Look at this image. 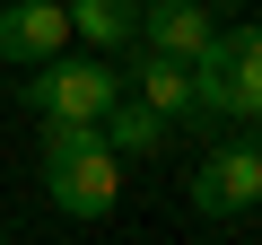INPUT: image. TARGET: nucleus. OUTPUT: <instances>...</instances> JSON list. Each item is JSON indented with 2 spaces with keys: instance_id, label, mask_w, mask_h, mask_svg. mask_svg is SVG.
Returning <instances> with one entry per match:
<instances>
[{
  "instance_id": "nucleus-1",
  "label": "nucleus",
  "mask_w": 262,
  "mask_h": 245,
  "mask_svg": "<svg viewBox=\"0 0 262 245\" xmlns=\"http://www.w3.org/2000/svg\"><path fill=\"white\" fill-rule=\"evenodd\" d=\"M44 193L61 219H105L122 201V158L96 122H44Z\"/></svg>"
},
{
  "instance_id": "nucleus-2",
  "label": "nucleus",
  "mask_w": 262,
  "mask_h": 245,
  "mask_svg": "<svg viewBox=\"0 0 262 245\" xmlns=\"http://www.w3.org/2000/svg\"><path fill=\"white\" fill-rule=\"evenodd\" d=\"M192 105L201 114H227V122H253L262 114V18L219 27L192 53Z\"/></svg>"
},
{
  "instance_id": "nucleus-3",
  "label": "nucleus",
  "mask_w": 262,
  "mask_h": 245,
  "mask_svg": "<svg viewBox=\"0 0 262 245\" xmlns=\"http://www.w3.org/2000/svg\"><path fill=\"white\" fill-rule=\"evenodd\" d=\"M114 96H122V70L96 62V53H53V62H35V79H27V105H35L44 122H96Z\"/></svg>"
},
{
  "instance_id": "nucleus-4",
  "label": "nucleus",
  "mask_w": 262,
  "mask_h": 245,
  "mask_svg": "<svg viewBox=\"0 0 262 245\" xmlns=\"http://www.w3.org/2000/svg\"><path fill=\"white\" fill-rule=\"evenodd\" d=\"M192 210L201 219H245V210H262V140H219L201 167H192Z\"/></svg>"
},
{
  "instance_id": "nucleus-5",
  "label": "nucleus",
  "mask_w": 262,
  "mask_h": 245,
  "mask_svg": "<svg viewBox=\"0 0 262 245\" xmlns=\"http://www.w3.org/2000/svg\"><path fill=\"white\" fill-rule=\"evenodd\" d=\"M53 53H70V9L61 0H9V9H0V62L35 70Z\"/></svg>"
},
{
  "instance_id": "nucleus-6",
  "label": "nucleus",
  "mask_w": 262,
  "mask_h": 245,
  "mask_svg": "<svg viewBox=\"0 0 262 245\" xmlns=\"http://www.w3.org/2000/svg\"><path fill=\"white\" fill-rule=\"evenodd\" d=\"M96 132H105V149H114V158H158V149H166V132H175V114H158L149 96H131V88H122V96L96 114Z\"/></svg>"
},
{
  "instance_id": "nucleus-7",
  "label": "nucleus",
  "mask_w": 262,
  "mask_h": 245,
  "mask_svg": "<svg viewBox=\"0 0 262 245\" xmlns=\"http://www.w3.org/2000/svg\"><path fill=\"white\" fill-rule=\"evenodd\" d=\"M210 35H219V18L201 9V0H140V44H158V53L192 62Z\"/></svg>"
},
{
  "instance_id": "nucleus-8",
  "label": "nucleus",
  "mask_w": 262,
  "mask_h": 245,
  "mask_svg": "<svg viewBox=\"0 0 262 245\" xmlns=\"http://www.w3.org/2000/svg\"><path fill=\"white\" fill-rule=\"evenodd\" d=\"M131 96H149L158 114H201L192 105V62H175L158 44H131Z\"/></svg>"
},
{
  "instance_id": "nucleus-9",
  "label": "nucleus",
  "mask_w": 262,
  "mask_h": 245,
  "mask_svg": "<svg viewBox=\"0 0 262 245\" xmlns=\"http://www.w3.org/2000/svg\"><path fill=\"white\" fill-rule=\"evenodd\" d=\"M70 35H88L96 53H131L140 44V0H61Z\"/></svg>"
},
{
  "instance_id": "nucleus-10",
  "label": "nucleus",
  "mask_w": 262,
  "mask_h": 245,
  "mask_svg": "<svg viewBox=\"0 0 262 245\" xmlns=\"http://www.w3.org/2000/svg\"><path fill=\"white\" fill-rule=\"evenodd\" d=\"M0 245H9V228H0Z\"/></svg>"
}]
</instances>
